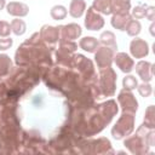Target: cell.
<instances>
[{
    "label": "cell",
    "mask_w": 155,
    "mask_h": 155,
    "mask_svg": "<svg viewBox=\"0 0 155 155\" xmlns=\"http://www.w3.org/2000/svg\"><path fill=\"white\" fill-rule=\"evenodd\" d=\"M12 45H13V40H12L11 38L6 36V38L0 39V50H2V51L8 50V48H10Z\"/></svg>",
    "instance_id": "obj_32"
},
{
    "label": "cell",
    "mask_w": 155,
    "mask_h": 155,
    "mask_svg": "<svg viewBox=\"0 0 155 155\" xmlns=\"http://www.w3.org/2000/svg\"><path fill=\"white\" fill-rule=\"evenodd\" d=\"M99 41H101V44H102L103 46L109 47V48H111V50H114V51L117 48V44H116L115 35H114V33L110 31V30L103 31V33L101 34V36H99Z\"/></svg>",
    "instance_id": "obj_19"
},
{
    "label": "cell",
    "mask_w": 155,
    "mask_h": 155,
    "mask_svg": "<svg viewBox=\"0 0 155 155\" xmlns=\"http://www.w3.org/2000/svg\"><path fill=\"white\" fill-rule=\"evenodd\" d=\"M116 73L110 68H103L99 71V91L101 94L111 97L116 91Z\"/></svg>",
    "instance_id": "obj_2"
},
{
    "label": "cell",
    "mask_w": 155,
    "mask_h": 155,
    "mask_svg": "<svg viewBox=\"0 0 155 155\" xmlns=\"http://www.w3.org/2000/svg\"><path fill=\"white\" fill-rule=\"evenodd\" d=\"M150 34H151V35H154V24H151V25H150Z\"/></svg>",
    "instance_id": "obj_35"
},
{
    "label": "cell",
    "mask_w": 155,
    "mask_h": 155,
    "mask_svg": "<svg viewBox=\"0 0 155 155\" xmlns=\"http://www.w3.org/2000/svg\"><path fill=\"white\" fill-rule=\"evenodd\" d=\"M76 48H78V45L73 40H61V42H59V50L58 51L62 52V53L70 54Z\"/></svg>",
    "instance_id": "obj_27"
},
{
    "label": "cell",
    "mask_w": 155,
    "mask_h": 155,
    "mask_svg": "<svg viewBox=\"0 0 155 155\" xmlns=\"http://www.w3.org/2000/svg\"><path fill=\"white\" fill-rule=\"evenodd\" d=\"M132 19V16L130 13H124V15H119V13H114L111 17V25L115 29H119L121 31H124L128 24V22Z\"/></svg>",
    "instance_id": "obj_15"
},
{
    "label": "cell",
    "mask_w": 155,
    "mask_h": 155,
    "mask_svg": "<svg viewBox=\"0 0 155 155\" xmlns=\"http://www.w3.org/2000/svg\"><path fill=\"white\" fill-rule=\"evenodd\" d=\"M92 7L103 15H111L113 13V0H94Z\"/></svg>",
    "instance_id": "obj_18"
},
{
    "label": "cell",
    "mask_w": 155,
    "mask_h": 155,
    "mask_svg": "<svg viewBox=\"0 0 155 155\" xmlns=\"http://www.w3.org/2000/svg\"><path fill=\"white\" fill-rule=\"evenodd\" d=\"M79 46H80V48H82V50L86 51V52L94 53L96 50H97L98 46H99V41H98L96 38H93V36H85V38L80 39Z\"/></svg>",
    "instance_id": "obj_17"
},
{
    "label": "cell",
    "mask_w": 155,
    "mask_h": 155,
    "mask_svg": "<svg viewBox=\"0 0 155 155\" xmlns=\"http://www.w3.org/2000/svg\"><path fill=\"white\" fill-rule=\"evenodd\" d=\"M82 34V29L76 23H69L65 25H61V40H75L79 39Z\"/></svg>",
    "instance_id": "obj_9"
},
{
    "label": "cell",
    "mask_w": 155,
    "mask_h": 155,
    "mask_svg": "<svg viewBox=\"0 0 155 155\" xmlns=\"http://www.w3.org/2000/svg\"><path fill=\"white\" fill-rule=\"evenodd\" d=\"M133 130H134V114L122 113V115L116 121L115 126L111 128V136L119 140L130 136Z\"/></svg>",
    "instance_id": "obj_1"
},
{
    "label": "cell",
    "mask_w": 155,
    "mask_h": 155,
    "mask_svg": "<svg viewBox=\"0 0 155 155\" xmlns=\"http://www.w3.org/2000/svg\"><path fill=\"white\" fill-rule=\"evenodd\" d=\"M94 149L92 150L93 153H107V151H111L110 148V142L107 138H99L97 140H93L90 143Z\"/></svg>",
    "instance_id": "obj_21"
},
{
    "label": "cell",
    "mask_w": 155,
    "mask_h": 155,
    "mask_svg": "<svg viewBox=\"0 0 155 155\" xmlns=\"http://www.w3.org/2000/svg\"><path fill=\"white\" fill-rule=\"evenodd\" d=\"M6 6V0H0V11Z\"/></svg>",
    "instance_id": "obj_34"
},
{
    "label": "cell",
    "mask_w": 155,
    "mask_h": 155,
    "mask_svg": "<svg viewBox=\"0 0 155 155\" xmlns=\"http://www.w3.org/2000/svg\"><path fill=\"white\" fill-rule=\"evenodd\" d=\"M85 27L88 30H99L104 27V18L92 6L87 8L85 16Z\"/></svg>",
    "instance_id": "obj_6"
},
{
    "label": "cell",
    "mask_w": 155,
    "mask_h": 155,
    "mask_svg": "<svg viewBox=\"0 0 155 155\" xmlns=\"http://www.w3.org/2000/svg\"><path fill=\"white\" fill-rule=\"evenodd\" d=\"M143 125L149 128L155 127V108H154V105H149L147 108L145 114H144V124Z\"/></svg>",
    "instance_id": "obj_26"
},
{
    "label": "cell",
    "mask_w": 155,
    "mask_h": 155,
    "mask_svg": "<svg viewBox=\"0 0 155 155\" xmlns=\"http://www.w3.org/2000/svg\"><path fill=\"white\" fill-rule=\"evenodd\" d=\"M114 61L117 65V68L125 73V74H130L132 70H133V67H134V62L133 59L125 52H119L116 54H114Z\"/></svg>",
    "instance_id": "obj_12"
},
{
    "label": "cell",
    "mask_w": 155,
    "mask_h": 155,
    "mask_svg": "<svg viewBox=\"0 0 155 155\" xmlns=\"http://www.w3.org/2000/svg\"><path fill=\"white\" fill-rule=\"evenodd\" d=\"M12 68V62L7 54H0V79L8 75Z\"/></svg>",
    "instance_id": "obj_23"
},
{
    "label": "cell",
    "mask_w": 155,
    "mask_h": 155,
    "mask_svg": "<svg viewBox=\"0 0 155 155\" xmlns=\"http://www.w3.org/2000/svg\"><path fill=\"white\" fill-rule=\"evenodd\" d=\"M114 54H115V51L109 47H105V46L98 47L94 52V61L98 68L103 69V68L110 67L114 61Z\"/></svg>",
    "instance_id": "obj_5"
},
{
    "label": "cell",
    "mask_w": 155,
    "mask_h": 155,
    "mask_svg": "<svg viewBox=\"0 0 155 155\" xmlns=\"http://www.w3.org/2000/svg\"><path fill=\"white\" fill-rule=\"evenodd\" d=\"M98 111L102 119L104 120L105 125L111 121V119L117 114V104L114 101H107L105 103H102L98 105Z\"/></svg>",
    "instance_id": "obj_8"
},
{
    "label": "cell",
    "mask_w": 155,
    "mask_h": 155,
    "mask_svg": "<svg viewBox=\"0 0 155 155\" xmlns=\"http://www.w3.org/2000/svg\"><path fill=\"white\" fill-rule=\"evenodd\" d=\"M73 61L75 62L76 67L80 69L81 73H84L85 75H87V78L90 76V74H93V65L92 62L90 59H87L86 57H84L82 54H76L73 57Z\"/></svg>",
    "instance_id": "obj_14"
},
{
    "label": "cell",
    "mask_w": 155,
    "mask_h": 155,
    "mask_svg": "<svg viewBox=\"0 0 155 155\" xmlns=\"http://www.w3.org/2000/svg\"><path fill=\"white\" fill-rule=\"evenodd\" d=\"M6 11L10 16L13 17H25L29 13V7L24 2H18V1H11L6 5Z\"/></svg>",
    "instance_id": "obj_13"
},
{
    "label": "cell",
    "mask_w": 155,
    "mask_h": 155,
    "mask_svg": "<svg viewBox=\"0 0 155 155\" xmlns=\"http://www.w3.org/2000/svg\"><path fill=\"white\" fill-rule=\"evenodd\" d=\"M40 38L48 42V44H56L59 40L61 35V27H52V25H42L40 29Z\"/></svg>",
    "instance_id": "obj_11"
},
{
    "label": "cell",
    "mask_w": 155,
    "mask_h": 155,
    "mask_svg": "<svg viewBox=\"0 0 155 155\" xmlns=\"http://www.w3.org/2000/svg\"><path fill=\"white\" fill-rule=\"evenodd\" d=\"M50 15H51V17H52L53 19H56V21H62V19H64V18L67 17L68 11H67L65 6H63V5H54V6H52V8L50 10Z\"/></svg>",
    "instance_id": "obj_24"
},
{
    "label": "cell",
    "mask_w": 155,
    "mask_h": 155,
    "mask_svg": "<svg viewBox=\"0 0 155 155\" xmlns=\"http://www.w3.org/2000/svg\"><path fill=\"white\" fill-rule=\"evenodd\" d=\"M131 0H113V13H130Z\"/></svg>",
    "instance_id": "obj_20"
},
{
    "label": "cell",
    "mask_w": 155,
    "mask_h": 155,
    "mask_svg": "<svg viewBox=\"0 0 155 155\" xmlns=\"http://www.w3.org/2000/svg\"><path fill=\"white\" fill-rule=\"evenodd\" d=\"M137 90H138V93L144 98H148L153 93V87H151V85L149 82H143V84L138 85Z\"/></svg>",
    "instance_id": "obj_29"
},
{
    "label": "cell",
    "mask_w": 155,
    "mask_h": 155,
    "mask_svg": "<svg viewBox=\"0 0 155 155\" xmlns=\"http://www.w3.org/2000/svg\"><path fill=\"white\" fill-rule=\"evenodd\" d=\"M145 7H147V5H137V6H134L133 7V10H132V18H134V19H142V18H144V16H145Z\"/></svg>",
    "instance_id": "obj_30"
},
{
    "label": "cell",
    "mask_w": 155,
    "mask_h": 155,
    "mask_svg": "<svg viewBox=\"0 0 155 155\" xmlns=\"http://www.w3.org/2000/svg\"><path fill=\"white\" fill-rule=\"evenodd\" d=\"M133 69H136L138 76L143 80V82H150L153 80V74H154V65L150 62L147 61H139L136 67H133Z\"/></svg>",
    "instance_id": "obj_10"
},
{
    "label": "cell",
    "mask_w": 155,
    "mask_h": 155,
    "mask_svg": "<svg viewBox=\"0 0 155 155\" xmlns=\"http://www.w3.org/2000/svg\"><path fill=\"white\" fill-rule=\"evenodd\" d=\"M125 147L128 148V150L132 154H145L148 153V143L143 136L139 133H136V136H132L127 139H125Z\"/></svg>",
    "instance_id": "obj_4"
},
{
    "label": "cell",
    "mask_w": 155,
    "mask_h": 155,
    "mask_svg": "<svg viewBox=\"0 0 155 155\" xmlns=\"http://www.w3.org/2000/svg\"><path fill=\"white\" fill-rule=\"evenodd\" d=\"M122 86H124L125 90L132 91V90L137 88V86H138V81H137L136 76L128 74V75H126V76L124 78V80H122Z\"/></svg>",
    "instance_id": "obj_28"
},
{
    "label": "cell",
    "mask_w": 155,
    "mask_h": 155,
    "mask_svg": "<svg viewBox=\"0 0 155 155\" xmlns=\"http://www.w3.org/2000/svg\"><path fill=\"white\" fill-rule=\"evenodd\" d=\"M86 11L85 0H71L69 4V15L73 18H80Z\"/></svg>",
    "instance_id": "obj_16"
},
{
    "label": "cell",
    "mask_w": 155,
    "mask_h": 155,
    "mask_svg": "<svg viewBox=\"0 0 155 155\" xmlns=\"http://www.w3.org/2000/svg\"><path fill=\"white\" fill-rule=\"evenodd\" d=\"M125 30H126L127 35H130V36H137V35H139V33L142 30V24H140V22L138 19H133L132 18L128 22V24H127V27H126Z\"/></svg>",
    "instance_id": "obj_25"
},
{
    "label": "cell",
    "mask_w": 155,
    "mask_h": 155,
    "mask_svg": "<svg viewBox=\"0 0 155 155\" xmlns=\"http://www.w3.org/2000/svg\"><path fill=\"white\" fill-rule=\"evenodd\" d=\"M130 52L134 58H144L149 54V45L145 40L136 38L130 44Z\"/></svg>",
    "instance_id": "obj_7"
},
{
    "label": "cell",
    "mask_w": 155,
    "mask_h": 155,
    "mask_svg": "<svg viewBox=\"0 0 155 155\" xmlns=\"http://www.w3.org/2000/svg\"><path fill=\"white\" fill-rule=\"evenodd\" d=\"M10 25H11V31H12L15 35H17V36L23 35V34L25 33V30H27V24H25V22H24L23 19H19V18L12 19L11 23H10Z\"/></svg>",
    "instance_id": "obj_22"
},
{
    "label": "cell",
    "mask_w": 155,
    "mask_h": 155,
    "mask_svg": "<svg viewBox=\"0 0 155 155\" xmlns=\"http://www.w3.org/2000/svg\"><path fill=\"white\" fill-rule=\"evenodd\" d=\"M150 22H153L155 19V7L154 6H147L145 7V16Z\"/></svg>",
    "instance_id": "obj_33"
},
{
    "label": "cell",
    "mask_w": 155,
    "mask_h": 155,
    "mask_svg": "<svg viewBox=\"0 0 155 155\" xmlns=\"http://www.w3.org/2000/svg\"><path fill=\"white\" fill-rule=\"evenodd\" d=\"M117 102L121 105L122 113L136 114V111L138 110V102L136 97L132 94V92L124 88L120 91V93L117 94Z\"/></svg>",
    "instance_id": "obj_3"
},
{
    "label": "cell",
    "mask_w": 155,
    "mask_h": 155,
    "mask_svg": "<svg viewBox=\"0 0 155 155\" xmlns=\"http://www.w3.org/2000/svg\"><path fill=\"white\" fill-rule=\"evenodd\" d=\"M11 33V25L6 21H0V36L6 38Z\"/></svg>",
    "instance_id": "obj_31"
}]
</instances>
